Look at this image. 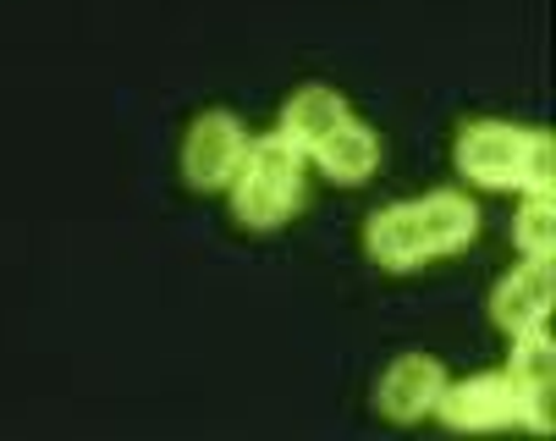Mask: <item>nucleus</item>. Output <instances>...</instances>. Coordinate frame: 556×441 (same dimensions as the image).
<instances>
[{"instance_id":"1","label":"nucleus","mask_w":556,"mask_h":441,"mask_svg":"<svg viewBox=\"0 0 556 441\" xmlns=\"http://www.w3.org/2000/svg\"><path fill=\"white\" fill-rule=\"evenodd\" d=\"M480 232V204L457 188H430L419 199H396L364 220V249L386 270H419L425 260L457 254Z\"/></svg>"},{"instance_id":"2","label":"nucleus","mask_w":556,"mask_h":441,"mask_svg":"<svg viewBox=\"0 0 556 441\" xmlns=\"http://www.w3.org/2000/svg\"><path fill=\"white\" fill-rule=\"evenodd\" d=\"M457 172L480 188H523V193H551L556 166H551V133L518 127V122H468L452 150Z\"/></svg>"},{"instance_id":"3","label":"nucleus","mask_w":556,"mask_h":441,"mask_svg":"<svg viewBox=\"0 0 556 441\" xmlns=\"http://www.w3.org/2000/svg\"><path fill=\"white\" fill-rule=\"evenodd\" d=\"M308 193V150H298L292 138L265 133L249 138V155L231 177V210L249 232H276L303 210Z\"/></svg>"},{"instance_id":"4","label":"nucleus","mask_w":556,"mask_h":441,"mask_svg":"<svg viewBox=\"0 0 556 441\" xmlns=\"http://www.w3.org/2000/svg\"><path fill=\"white\" fill-rule=\"evenodd\" d=\"M435 414L452 430H502V425L540 430L534 403H529V392L518 387L513 370H485V376H468V381H446L441 398H435Z\"/></svg>"},{"instance_id":"5","label":"nucleus","mask_w":556,"mask_h":441,"mask_svg":"<svg viewBox=\"0 0 556 441\" xmlns=\"http://www.w3.org/2000/svg\"><path fill=\"white\" fill-rule=\"evenodd\" d=\"M243 155H249V127L237 122L231 111H204V116H193V127H188V138H182L188 188H199V193L231 188Z\"/></svg>"},{"instance_id":"6","label":"nucleus","mask_w":556,"mask_h":441,"mask_svg":"<svg viewBox=\"0 0 556 441\" xmlns=\"http://www.w3.org/2000/svg\"><path fill=\"white\" fill-rule=\"evenodd\" d=\"M441 387H446L441 358H430V353H396L386 370H380V381H375V408H380L386 419L414 425V419L435 414Z\"/></svg>"},{"instance_id":"7","label":"nucleus","mask_w":556,"mask_h":441,"mask_svg":"<svg viewBox=\"0 0 556 441\" xmlns=\"http://www.w3.org/2000/svg\"><path fill=\"white\" fill-rule=\"evenodd\" d=\"M545 310H551V260H529L518 265L513 276L496 281L491 292V315L507 337H523V331H540L545 326Z\"/></svg>"},{"instance_id":"8","label":"nucleus","mask_w":556,"mask_h":441,"mask_svg":"<svg viewBox=\"0 0 556 441\" xmlns=\"http://www.w3.org/2000/svg\"><path fill=\"white\" fill-rule=\"evenodd\" d=\"M308 155L326 166V177H337V182L358 188V182H369V172L380 166V138H375V127H369V122L342 116V122H337L320 143H314Z\"/></svg>"},{"instance_id":"9","label":"nucleus","mask_w":556,"mask_h":441,"mask_svg":"<svg viewBox=\"0 0 556 441\" xmlns=\"http://www.w3.org/2000/svg\"><path fill=\"white\" fill-rule=\"evenodd\" d=\"M342 116H353V111H348V100H342L331 84H303V89L281 105V127H276V133L292 138L298 150H314V143H320Z\"/></svg>"},{"instance_id":"10","label":"nucleus","mask_w":556,"mask_h":441,"mask_svg":"<svg viewBox=\"0 0 556 441\" xmlns=\"http://www.w3.org/2000/svg\"><path fill=\"white\" fill-rule=\"evenodd\" d=\"M507 370H513V376H518V387L529 392L540 430H551V376H556V353H551L545 326H540V331L513 337V364H507Z\"/></svg>"},{"instance_id":"11","label":"nucleus","mask_w":556,"mask_h":441,"mask_svg":"<svg viewBox=\"0 0 556 441\" xmlns=\"http://www.w3.org/2000/svg\"><path fill=\"white\" fill-rule=\"evenodd\" d=\"M513 238H518L523 260H551L556 254V199L551 193H523Z\"/></svg>"}]
</instances>
